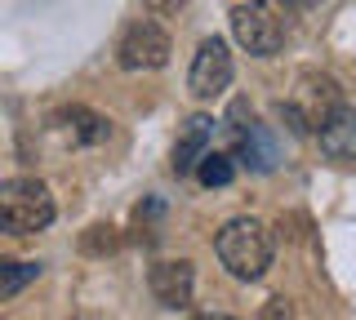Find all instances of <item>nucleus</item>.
<instances>
[{
  "label": "nucleus",
  "mask_w": 356,
  "mask_h": 320,
  "mask_svg": "<svg viewBox=\"0 0 356 320\" xmlns=\"http://www.w3.org/2000/svg\"><path fill=\"white\" fill-rule=\"evenodd\" d=\"M196 178H200V187H227L232 178H236V165H232V156L214 151V156H205V160H200Z\"/></svg>",
  "instance_id": "nucleus-12"
},
{
  "label": "nucleus",
  "mask_w": 356,
  "mask_h": 320,
  "mask_svg": "<svg viewBox=\"0 0 356 320\" xmlns=\"http://www.w3.org/2000/svg\"><path fill=\"white\" fill-rule=\"evenodd\" d=\"M36 276H40V262H0V298H14Z\"/></svg>",
  "instance_id": "nucleus-11"
},
{
  "label": "nucleus",
  "mask_w": 356,
  "mask_h": 320,
  "mask_svg": "<svg viewBox=\"0 0 356 320\" xmlns=\"http://www.w3.org/2000/svg\"><path fill=\"white\" fill-rule=\"evenodd\" d=\"M116 62L125 71H152L170 62V31L152 18H134L116 40Z\"/></svg>",
  "instance_id": "nucleus-3"
},
{
  "label": "nucleus",
  "mask_w": 356,
  "mask_h": 320,
  "mask_svg": "<svg viewBox=\"0 0 356 320\" xmlns=\"http://www.w3.org/2000/svg\"><path fill=\"white\" fill-rule=\"evenodd\" d=\"M196 320H236V316H227V312H200Z\"/></svg>",
  "instance_id": "nucleus-14"
},
{
  "label": "nucleus",
  "mask_w": 356,
  "mask_h": 320,
  "mask_svg": "<svg viewBox=\"0 0 356 320\" xmlns=\"http://www.w3.org/2000/svg\"><path fill=\"white\" fill-rule=\"evenodd\" d=\"M54 120H58V125H67V134H72L76 142H85V147H94V142H103V138L111 134V120L94 116L89 107H67V112H58Z\"/></svg>",
  "instance_id": "nucleus-10"
},
{
  "label": "nucleus",
  "mask_w": 356,
  "mask_h": 320,
  "mask_svg": "<svg viewBox=\"0 0 356 320\" xmlns=\"http://www.w3.org/2000/svg\"><path fill=\"white\" fill-rule=\"evenodd\" d=\"M116 245H120L116 227H89V231H85V240H81V249H85V253H111Z\"/></svg>",
  "instance_id": "nucleus-13"
},
{
  "label": "nucleus",
  "mask_w": 356,
  "mask_h": 320,
  "mask_svg": "<svg viewBox=\"0 0 356 320\" xmlns=\"http://www.w3.org/2000/svg\"><path fill=\"white\" fill-rule=\"evenodd\" d=\"M232 31H236V45L245 53H254V58H272L285 40L281 23L272 18L267 5H236L232 9Z\"/></svg>",
  "instance_id": "nucleus-4"
},
{
  "label": "nucleus",
  "mask_w": 356,
  "mask_h": 320,
  "mask_svg": "<svg viewBox=\"0 0 356 320\" xmlns=\"http://www.w3.org/2000/svg\"><path fill=\"white\" fill-rule=\"evenodd\" d=\"M54 223V196L36 178H9L0 187V227L14 236H31Z\"/></svg>",
  "instance_id": "nucleus-2"
},
{
  "label": "nucleus",
  "mask_w": 356,
  "mask_h": 320,
  "mask_svg": "<svg viewBox=\"0 0 356 320\" xmlns=\"http://www.w3.org/2000/svg\"><path fill=\"white\" fill-rule=\"evenodd\" d=\"M236 147H241V160L250 165L254 174H272L276 165H281V142H276L272 125H254L250 120V129L236 138Z\"/></svg>",
  "instance_id": "nucleus-9"
},
{
  "label": "nucleus",
  "mask_w": 356,
  "mask_h": 320,
  "mask_svg": "<svg viewBox=\"0 0 356 320\" xmlns=\"http://www.w3.org/2000/svg\"><path fill=\"white\" fill-rule=\"evenodd\" d=\"M147 289L161 307H170V312H183V307H192V294H196V271L187 258H170V262H156L147 271Z\"/></svg>",
  "instance_id": "nucleus-6"
},
{
  "label": "nucleus",
  "mask_w": 356,
  "mask_h": 320,
  "mask_svg": "<svg viewBox=\"0 0 356 320\" xmlns=\"http://www.w3.org/2000/svg\"><path fill=\"white\" fill-rule=\"evenodd\" d=\"M209 138H214V116L196 112V116L183 120L178 142H174V174H178V178H183V174H192V169H200V160L209 156V151H205Z\"/></svg>",
  "instance_id": "nucleus-7"
},
{
  "label": "nucleus",
  "mask_w": 356,
  "mask_h": 320,
  "mask_svg": "<svg viewBox=\"0 0 356 320\" xmlns=\"http://www.w3.org/2000/svg\"><path fill=\"white\" fill-rule=\"evenodd\" d=\"M316 138H321V151L330 160H356V107H339L316 129Z\"/></svg>",
  "instance_id": "nucleus-8"
},
{
  "label": "nucleus",
  "mask_w": 356,
  "mask_h": 320,
  "mask_svg": "<svg viewBox=\"0 0 356 320\" xmlns=\"http://www.w3.org/2000/svg\"><path fill=\"white\" fill-rule=\"evenodd\" d=\"M214 253L236 280H259L272 267V231L259 218H232V223L218 227Z\"/></svg>",
  "instance_id": "nucleus-1"
},
{
  "label": "nucleus",
  "mask_w": 356,
  "mask_h": 320,
  "mask_svg": "<svg viewBox=\"0 0 356 320\" xmlns=\"http://www.w3.org/2000/svg\"><path fill=\"white\" fill-rule=\"evenodd\" d=\"M81 320H94V316H81Z\"/></svg>",
  "instance_id": "nucleus-15"
},
{
  "label": "nucleus",
  "mask_w": 356,
  "mask_h": 320,
  "mask_svg": "<svg viewBox=\"0 0 356 320\" xmlns=\"http://www.w3.org/2000/svg\"><path fill=\"white\" fill-rule=\"evenodd\" d=\"M232 53L227 45H222L218 36H209V40H200V49H196V58H192V71H187V90H192V98H218L222 90L232 85Z\"/></svg>",
  "instance_id": "nucleus-5"
}]
</instances>
